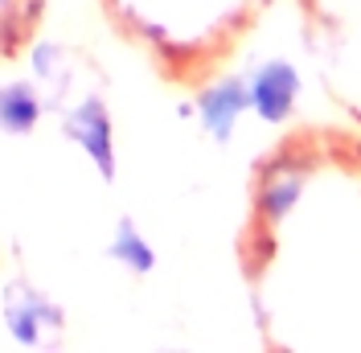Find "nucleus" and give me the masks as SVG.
I'll return each instance as SVG.
<instances>
[{"label":"nucleus","instance_id":"obj_5","mask_svg":"<svg viewBox=\"0 0 361 353\" xmlns=\"http://www.w3.org/2000/svg\"><path fill=\"white\" fill-rule=\"evenodd\" d=\"M4 321H8V329H13V337L17 341H37L42 337L45 325H58V312L45 309V300H37V296H17V300H8L4 304Z\"/></svg>","mask_w":361,"mask_h":353},{"label":"nucleus","instance_id":"obj_1","mask_svg":"<svg viewBox=\"0 0 361 353\" xmlns=\"http://www.w3.org/2000/svg\"><path fill=\"white\" fill-rule=\"evenodd\" d=\"M250 275L271 345L361 349V136H288L263 160Z\"/></svg>","mask_w":361,"mask_h":353},{"label":"nucleus","instance_id":"obj_2","mask_svg":"<svg viewBox=\"0 0 361 353\" xmlns=\"http://www.w3.org/2000/svg\"><path fill=\"white\" fill-rule=\"evenodd\" d=\"M320 29L324 83L361 119V0H308Z\"/></svg>","mask_w":361,"mask_h":353},{"label":"nucleus","instance_id":"obj_4","mask_svg":"<svg viewBox=\"0 0 361 353\" xmlns=\"http://www.w3.org/2000/svg\"><path fill=\"white\" fill-rule=\"evenodd\" d=\"M42 119V99L25 78H13L0 87V132L8 136H29Z\"/></svg>","mask_w":361,"mask_h":353},{"label":"nucleus","instance_id":"obj_3","mask_svg":"<svg viewBox=\"0 0 361 353\" xmlns=\"http://www.w3.org/2000/svg\"><path fill=\"white\" fill-rule=\"evenodd\" d=\"M66 136L82 148V152L99 164V173L111 176L115 169V148H111V119H107V111L99 107L94 99H87L82 107H74L66 115Z\"/></svg>","mask_w":361,"mask_h":353},{"label":"nucleus","instance_id":"obj_6","mask_svg":"<svg viewBox=\"0 0 361 353\" xmlns=\"http://www.w3.org/2000/svg\"><path fill=\"white\" fill-rule=\"evenodd\" d=\"M111 255L123 267H132V271H148L152 267V255H148L144 239L135 234L132 226H119V234H115V243H111Z\"/></svg>","mask_w":361,"mask_h":353}]
</instances>
